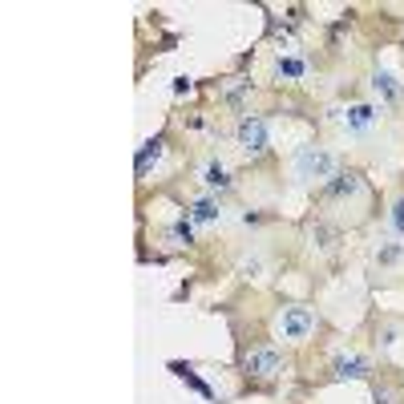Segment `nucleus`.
I'll return each instance as SVG.
<instances>
[{
	"instance_id": "f257e3e1",
	"label": "nucleus",
	"mask_w": 404,
	"mask_h": 404,
	"mask_svg": "<svg viewBox=\"0 0 404 404\" xmlns=\"http://www.w3.org/2000/svg\"><path fill=\"white\" fill-rule=\"evenodd\" d=\"M295 170H299V178H327L332 174V158L323 150H315V146H304L299 158H295Z\"/></svg>"
},
{
	"instance_id": "f03ea898",
	"label": "nucleus",
	"mask_w": 404,
	"mask_h": 404,
	"mask_svg": "<svg viewBox=\"0 0 404 404\" xmlns=\"http://www.w3.org/2000/svg\"><path fill=\"white\" fill-rule=\"evenodd\" d=\"M312 327H315V315L308 312V308H287V312L279 315V332H283L287 340H304Z\"/></svg>"
},
{
	"instance_id": "7ed1b4c3",
	"label": "nucleus",
	"mask_w": 404,
	"mask_h": 404,
	"mask_svg": "<svg viewBox=\"0 0 404 404\" xmlns=\"http://www.w3.org/2000/svg\"><path fill=\"white\" fill-rule=\"evenodd\" d=\"M239 146L247 150V154H267V126L259 122V118H247L243 126H239Z\"/></svg>"
},
{
	"instance_id": "20e7f679",
	"label": "nucleus",
	"mask_w": 404,
	"mask_h": 404,
	"mask_svg": "<svg viewBox=\"0 0 404 404\" xmlns=\"http://www.w3.org/2000/svg\"><path fill=\"white\" fill-rule=\"evenodd\" d=\"M279 364H283V360H279L275 348H259V352H251V356L243 360V368H247L251 376H259V380L275 376V372H279Z\"/></svg>"
},
{
	"instance_id": "39448f33",
	"label": "nucleus",
	"mask_w": 404,
	"mask_h": 404,
	"mask_svg": "<svg viewBox=\"0 0 404 404\" xmlns=\"http://www.w3.org/2000/svg\"><path fill=\"white\" fill-rule=\"evenodd\" d=\"M356 190H360V174H352V170H348V174H336L332 186H327L332 198H344V194H356Z\"/></svg>"
},
{
	"instance_id": "423d86ee",
	"label": "nucleus",
	"mask_w": 404,
	"mask_h": 404,
	"mask_svg": "<svg viewBox=\"0 0 404 404\" xmlns=\"http://www.w3.org/2000/svg\"><path fill=\"white\" fill-rule=\"evenodd\" d=\"M336 376H352V380H364L368 376V364L360 356H344V360H336Z\"/></svg>"
},
{
	"instance_id": "0eeeda50",
	"label": "nucleus",
	"mask_w": 404,
	"mask_h": 404,
	"mask_svg": "<svg viewBox=\"0 0 404 404\" xmlns=\"http://www.w3.org/2000/svg\"><path fill=\"white\" fill-rule=\"evenodd\" d=\"M158 158H162V137H150V142L142 146V154H137V174H146L150 162H158Z\"/></svg>"
},
{
	"instance_id": "6e6552de",
	"label": "nucleus",
	"mask_w": 404,
	"mask_h": 404,
	"mask_svg": "<svg viewBox=\"0 0 404 404\" xmlns=\"http://www.w3.org/2000/svg\"><path fill=\"white\" fill-rule=\"evenodd\" d=\"M372 85H376V90L384 93L388 101H396V97H401V90H396V81H392L388 73H376V81H372Z\"/></svg>"
},
{
	"instance_id": "1a4fd4ad",
	"label": "nucleus",
	"mask_w": 404,
	"mask_h": 404,
	"mask_svg": "<svg viewBox=\"0 0 404 404\" xmlns=\"http://www.w3.org/2000/svg\"><path fill=\"white\" fill-rule=\"evenodd\" d=\"M348 122H352V130H364V126H372V109H368V105H356V109L348 113Z\"/></svg>"
},
{
	"instance_id": "9d476101",
	"label": "nucleus",
	"mask_w": 404,
	"mask_h": 404,
	"mask_svg": "<svg viewBox=\"0 0 404 404\" xmlns=\"http://www.w3.org/2000/svg\"><path fill=\"white\" fill-rule=\"evenodd\" d=\"M206 182H211V186H230V174H226L219 162H211V166H206Z\"/></svg>"
},
{
	"instance_id": "9b49d317",
	"label": "nucleus",
	"mask_w": 404,
	"mask_h": 404,
	"mask_svg": "<svg viewBox=\"0 0 404 404\" xmlns=\"http://www.w3.org/2000/svg\"><path fill=\"white\" fill-rule=\"evenodd\" d=\"M247 90H251V81H234V85H226V101H230V105H239V101L247 97Z\"/></svg>"
},
{
	"instance_id": "f8f14e48",
	"label": "nucleus",
	"mask_w": 404,
	"mask_h": 404,
	"mask_svg": "<svg viewBox=\"0 0 404 404\" xmlns=\"http://www.w3.org/2000/svg\"><path fill=\"white\" fill-rule=\"evenodd\" d=\"M215 215H219V211H215V202H194V219H202V223H206V219H215Z\"/></svg>"
},
{
	"instance_id": "ddd939ff",
	"label": "nucleus",
	"mask_w": 404,
	"mask_h": 404,
	"mask_svg": "<svg viewBox=\"0 0 404 404\" xmlns=\"http://www.w3.org/2000/svg\"><path fill=\"white\" fill-rule=\"evenodd\" d=\"M392 226H396V234H404V198H396V206H392Z\"/></svg>"
},
{
	"instance_id": "4468645a",
	"label": "nucleus",
	"mask_w": 404,
	"mask_h": 404,
	"mask_svg": "<svg viewBox=\"0 0 404 404\" xmlns=\"http://www.w3.org/2000/svg\"><path fill=\"white\" fill-rule=\"evenodd\" d=\"M279 73H283V77H299L304 65H299V61H279Z\"/></svg>"
},
{
	"instance_id": "2eb2a0df",
	"label": "nucleus",
	"mask_w": 404,
	"mask_h": 404,
	"mask_svg": "<svg viewBox=\"0 0 404 404\" xmlns=\"http://www.w3.org/2000/svg\"><path fill=\"white\" fill-rule=\"evenodd\" d=\"M376 404H396V392L392 388H376Z\"/></svg>"
},
{
	"instance_id": "dca6fc26",
	"label": "nucleus",
	"mask_w": 404,
	"mask_h": 404,
	"mask_svg": "<svg viewBox=\"0 0 404 404\" xmlns=\"http://www.w3.org/2000/svg\"><path fill=\"white\" fill-rule=\"evenodd\" d=\"M174 234H178V239H186V243H194V230H190V223H178V226H174Z\"/></svg>"
}]
</instances>
